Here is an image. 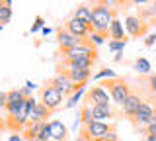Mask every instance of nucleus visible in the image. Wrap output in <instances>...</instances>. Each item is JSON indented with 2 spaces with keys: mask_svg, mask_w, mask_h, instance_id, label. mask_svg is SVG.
<instances>
[{
  "mask_svg": "<svg viewBox=\"0 0 156 141\" xmlns=\"http://www.w3.org/2000/svg\"><path fill=\"white\" fill-rule=\"evenodd\" d=\"M109 2H96L92 6V32L109 37V26L115 20V10Z\"/></svg>",
  "mask_w": 156,
  "mask_h": 141,
  "instance_id": "obj_1",
  "label": "nucleus"
},
{
  "mask_svg": "<svg viewBox=\"0 0 156 141\" xmlns=\"http://www.w3.org/2000/svg\"><path fill=\"white\" fill-rule=\"evenodd\" d=\"M104 88H109V96L115 104L123 106L125 100L131 96V86L125 79H111V80H104L101 82Z\"/></svg>",
  "mask_w": 156,
  "mask_h": 141,
  "instance_id": "obj_2",
  "label": "nucleus"
},
{
  "mask_svg": "<svg viewBox=\"0 0 156 141\" xmlns=\"http://www.w3.org/2000/svg\"><path fill=\"white\" fill-rule=\"evenodd\" d=\"M115 128L111 124H107V121H90L88 125H82V129H80V137H84V139H90V141H96V139H100V137H104V135L107 133H113Z\"/></svg>",
  "mask_w": 156,
  "mask_h": 141,
  "instance_id": "obj_3",
  "label": "nucleus"
},
{
  "mask_svg": "<svg viewBox=\"0 0 156 141\" xmlns=\"http://www.w3.org/2000/svg\"><path fill=\"white\" fill-rule=\"evenodd\" d=\"M154 110H156V106L152 104V100H144L143 106L139 108V112L131 118V121H133L136 128L146 129L150 125V121H152V118H154Z\"/></svg>",
  "mask_w": 156,
  "mask_h": 141,
  "instance_id": "obj_4",
  "label": "nucleus"
},
{
  "mask_svg": "<svg viewBox=\"0 0 156 141\" xmlns=\"http://www.w3.org/2000/svg\"><path fill=\"white\" fill-rule=\"evenodd\" d=\"M49 86H53V88H57L58 92H62L65 96H72L74 92L80 88L78 84H74V82L70 80V76L66 75V72H62V71H58V75H55L51 80H49Z\"/></svg>",
  "mask_w": 156,
  "mask_h": 141,
  "instance_id": "obj_5",
  "label": "nucleus"
},
{
  "mask_svg": "<svg viewBox=\"0 0 156 141\" xmlns=\"http://www.w3.org/2000/svg\"><path fill=\"white\" fill-rule=\"evenodd\" d=\"M62 98H65V94L58 92L57 88H53V86H49V84L45 88H41V104L45 106L49 112H55L57 108H61Z\"/></svg>",
  "mask_w": 156,
  "mask_h": 141,
  "instance_id": "obj_6",
  "label": "nucleus"
},
{
  "mask_svg": "<svg viewBox=\"0 0 156 141\" xmlns=\"http://www.w3.org/2000/svg\"><path fill=\"white\" fill-rule=\"evenodd\" d=\"M84 41L86 39H80V37L72 35V33L68 32V30H65V28H58V30H57V43H58V49H61V53L74 49V47L82 45Z\"/></svg>",
  "mask_w": 156,
  "mask_h": 141,
  "instance_id": "obj_7",
  "label": "nucleus"
},
{
  "mask_svg": "<svg viewBox=\"0 0 156 141\" xmlns=\"http://www.w3.org/2000/svg\"><path fill=\"white\" fill-rule=\"evenodd\" d=\"M125 32L129 33L131 37H143L146 30H148V22L140 20L139 16H133V14H129V16L125 18Z\"/></svg>",
  "mask_w": 156,
  "mask_h": 141,
  "instance_id": "obj_8",
  "label": "nucleus"
},
{
  "mask_svg": "<svg viewBox=\"0 0 156 141\" xmlns=\"http://www.w3.org/2000/svg\"><path fill=\"white\" fill-rule=\"evenodd\" d=\"M84 102L90 104V106H104V104H109V94H107V90L101 84H98V86H92V88L86 92Z\"/></svg>",
  "mask_w": 156,
  "mask_h": 141,
  "instance_id": "obj_9",
  "label": "nucleus"
},
{
  "mask_svg": "<svg viewBox=\"0 0 156 141\" xmlns=\"http://www.w3.org/2000/svg\"><path fill=\"white\" fill-rule=\"evenodd\" d=\"M65 30H68L72 35L80 37V39H88L90 33H92V26H88V24L76 20V18H70V20L65 24Z\"/></svg>",
  "mask_w": 156,
  "mask_h": 141,
  "instance_id": "obj_10",
  "label": "nucleus"
},
{
  "mask_svg": "<svg viewBox=\"0 0 156 141\" xmlns=\"http://www.w3.org/2000/svg\"><path fill=\"white\" fill-rule=\"evenodd\" d=\"M26 100V94H23L22 88H14L8 92V104H6V112L8 116H14L18 112V108L22 106V102Z\"/></svg>",
  "mask_w": 156,
  "mask_h": 141,
  "instance_id": "obj_11",
  "label": "nucleus"
},
{
  "mask_svg": "<svg viewBox=\"0 0 156 141\" xmlns=\"http://www.w3.org/2000/svg\"><path fill=\"white\" fill-rule=\"evenodd\" d=\"M143 98H140V94H136V92H131V96L125 100V104L121 106V110H123V114L127 118H133V116L139 112V108L143 106Z\"/></svg>",
  "mask_w": 156,
  "mask_h": 141,
  "instance_id": "obj_12",
  "label": "nucleus"
},
{
  "mask_svg": "<svg viewBox=\"0 0 156 141\" xmlns=\"http://www.w3.org/2000/svg\"><path fill=\"white\" fill-rule=\"evenodd\" d=\"M62 72H66V75L70 76V80L78 86L86 84L92 76V69H62Z\"/></svg>",
  "mask_w": 156,
  "mask_h": 141,
  "instance_id": "obj_13",
  "label": "nucleus"
},
{
  "mask_svg": "<svg viewBox=\"0 0 156 141\" xmlns=\"http://www.w3.org/2000/svg\"><path fill=\"white\" fill-rule=\"evenodd\" d=\"M92 116L96 121H107L109 118H115V110L111 104H104V106H92Z\"/></svg>",
  "mask_w": 156,
  "mask_h": 141,
  "instance_id": "obj_14",
  "label": "nucleus"
},
{
  "mask_svg": "<svg viewBox=\"0 0 156 141\" xmlns=\"http://www.w3.org/2000/svg\"><path fill=\"white\" fill-rule=\"evenodd\" d=\"M53 112H49L45 106L41 104V102H37L35 106H33V110L29 112V124H33V121H41V124H47V118H51Z\"/></svg>",
  "mask_w": 156,
  "mask_h": 141,
  "instance_id": "obj_15",
  "label": "nucleus"
},
{
  "mask_svg": "<svg viewBox=\"0 0 156 141\" xmlns=\"http://www.w3.org/2000/svg\"><path fill=\"white\" fill-rule=\"evenodd\" d=\"M72 18H76V20L92 26V6H88V4H78L74 8V12H72Z\"/></svg>",
  "mask_w": 156,
  "mask_h": 141,
  "instance_id": "obj_16",
  "label": "nucleus"
},
{
  "mask_svg": "<svg viewBox=\"0 0 156 141\" xmlns=\"http://www.w3.org/2000/svg\"><path fill=\"white\" fill-rule=\"evenodd\" d=\"M109 37L113 41H127V35H125V26H123V22L121 20H115L111 22V26H109Z\"/></svg>",
  "mask_w": 156,
  "mask_h": 141,
  "instance_id": "obj_17",
  "label": "nucleus"
},
{
  "mask_svg": "<svg viewBox=\"0 0 156 141\" xmlns=\"http://www.w3.org/2000/svg\"><path fill=\"white\" fill-rule=\"evenodd\" d=\"M51 135H53V139L55 141H66L68 139V129H66V125L62 124V121H51Z\"/></svg>",
  "mask_w": 156,
  "mask_h": 141,
  "instance_id": "obj_18",
  "label": "nucleus"
},
{
  "mask_svg": "<svg viewBox=\"0 0 156 141\" xmlns=\"http://www.w3.org/2000/svg\"><path fill=\"white\" fill-rule=\"evenodd\" d=\"M43 125H45V124H41V121L27 124L26 129H23V139H26V141H37L39 133H41V129H43Z\"/></svg>",
  "mask_w": 156,
  "mask_h": 141,
  "instance_id": "obj_19",
  "label": "nucleus"
},
{
  "mask_svg": "<svg viewBox=\"0 0 156 141\" xmlns=\"http://www.w3.org/2000/svg\"><path fill=\"white\" fill-rule=\"evenodd\" d=\"M94 63H96L94 59H76V61L62 63V69H92Z\"/></svg>",
  "mask_w": 156,
  "mask_h": 141,
  "instance_id": "obj_20",
  "label": "nucleus"
},
{
  "mask_svg": "<svg viewBox=\"0 0 156 141\" xmlns=\"http://www.w3.org/2000/svg\"><path fill=\"white\" fill-rule=\"evenodd\" d=\"M10 18H12V2H10V0L2 2V0H0V26L8 24Z\"/></svg>",
  "mask_w": 156,
  "mask_h": 141,
  "instance_id": "obj_21",
  "label": "nucleus"
},
{
  "mask_svg": "<svg viewBox=\"0 0 156 141\" xmlns=\"http://www.w3.org/2000/svg\"><path fill=\"white\" fill-rule=\"evenodd\" d=\"M90 121H94V116H92V106L84 102V104L80 106V124L82 125H88Z\"/></svg>",
  "mask_w": 156,
  "mask_h": 141,
  "instance_id": "obj_22",
  "label": "nucleus"
},
{
  "mask_svg": "<svg viewBox=\"0 0 156 141\" xmlns=\"http://www.w3.org/2000/svg\"><path fill=\"white\" fill-rule=\"evenodd\" d=\"M135 71L136 72H140V75H148L150 71H152V67H150V63L144 59V57H136L135 59Z\"/></svg>",
  "mask_w": 156,
  "mask_h": 141,
  "instance_id": "obj_23",
  "label": "nucleus"
},
{
  "mask_svg": "<svg viewBox=\"0 0 156 141\" xmlns=\"http://www.w3.org/2000/svg\"><path fill=\"white\" fill-rule=\"evenodd\" d=\"M111 79H119V76H117V72L111 71V69H101V71H98L96 75H94V80H100V82L111 80Z\"/></svg>",
  "mask_w": 156,
  "mask_h": 141,
  "instance_id": "obj_24",
  "label": "nucleus"
},
{
  "mask_svg": "<svg viewBox=\"0 0 156 141\" xmlns=\"http://www.w3.org/2000/svg\"><path fill=\"white\" fill-rule=\"evenodd\" d=\"M86 92V84H82L80 88H78L74 94L70 96V98H68V102H66V108H74V106L78 104V102H80V98H82V94H84Z\"/></svg>",
  "mask_w": 156,
  "mask_h": 141,
  "instance_id": "obj_25",
  "label": "nucleus"
},
{
  "mask_svg": "<svg viewBox=\"0 0 156 141\" xmlns=\"http://www.w3.org/2000/svg\"><path fill=\"white\" fill-rule=\"evenodd\" d=\"M49 139H53V135H51V124H47L43 125V129H41V133H39V137L37 141H49Z\"/></svg>",
  "mask_w": 156,
  "mask_h": 141,
  "instance_id": "obj_26",
  "label": "nucleus"
},
{
  "mask_svg": "<svg viewBox=\"0 0 156 141\" xmlns=\"http://www.w3.org/2000/svg\"><path fill=\"white\" fill-rule=\"evenodd\" d=\"M105 37H107V35H101V33H96V32H92L88 39H90V43L96 47V45H101V43L105 41Z\"/></svg>",
  "mask_w": 156,
  "mask_h": 141,
  "instance_id": "obj_27",
  "label": "nucleus"
},
{
  "mask_svg": "<svg viewBox=\"0 0 156 141\" xmlns=\"http://www.w3.org/2000/svg\"><path fill=\"white\" fill-rule=\"evenodd\" d=\"M125 45H127V41H113V39H111V41H109V51H113V53H123Z\"/></svg>",
  "mask_w": 156,
  "mask_h": 141,
  "instance_id": "obj_28",
  "label": "nucleus"
},
{
  "mask_svg": "<svg viewBox=\"0 0 156 141\" xmlns=\"http://www.w3.org/2000/svg\"><path fill=\"white\" fill-rule=\"evenodd\" d=\"M43 24H45V20H43L41 16H37L35 18V22H33V26H31V33H35V32H39V30H43Z\"/></svg>",
  "mask_w": 156,
  "mask_h": 141,
  "instance_id": "obj_29",
  "label": "nucleus"
},
{
  "mask_svg": "<svg viewBox=\"0 0 156 141\" xmlns=\"http://www.w3.org/2000/svg\"><path fill=\"white\" fill-rule=\"evenodd\" d=\"M96 141H119V135L115 133H107V135H104V137H100V139H96Z\"/></svg>",
  "mask_w": 156,
  "mask_h": 141,
  "instance_id": "obj_30",
  "label": "nucleus"
},
{
  "mask_svg": "<svg viewBox=\"0 0 156 141\" xmlns=\"http://www.w3.org/2000/svg\"><path fill=\"white\" fill-rule=\"evenodd\" d=\"M148 82H150V94L156 96V75H150Z\"/></svg>",
  "mask_w": 156,
  "mask_h": 141,
  "instance_id": "obj_31",
  "label": "nucleus"
},
{
  "mask_svg": "<svg viewBox=\"0 0 156 141\" xmlns=\"http://www.w3.org/2000/svg\"><path fill=\"white\" fill-rule=\"evenodd\" d=\"M6 104H8V92L0 90V108H6Z\"/></svg>",
  "mask_w": 156,
  "mask_h": 141,
  "instance_id": "obj_32",
  "label": "nucleus"
},
{
  "mask_svg": "<svg viewBox=\"0 0 156 141\" xmlns=\"http://www.w3.org/2000/svg\"><path fill=\"white\" fill-rule=\"evenodd\" d=\"M156 43V33H150V35H146V39H144V45L146 47H152Z\"/></svg>",
  "mask_w": 156,
  "mask_h": 141,
  "instance_id": "obj_33",
  "label": "nucleus"
},
{
  "mask_svg": "<svg viewBox=\"0 0 156 141\" xmlns=\"http://www.w3.org/2000/svg\"><path fill=\"white\" fill-rule=\"evenodd\" d=\"M144 133H146V135H156V124H150L148 128L144 129Z\"/></svg>",
  "mask_w": 156,
  "mask_h": 141,
  "instance_id": "obj_34",
  "label": "nucleus"
},
{
  "mask_svg": "<svg viewBox=\"0 0 156 141\" xmlns=\"http://www.w3.org/2000/svg\"><path fill=\"white\" fill-rule=\"evenodd\" d=\"M23 135H10V141H22Z\"/></svg>",
  "mask_w": 156,
  "mask_h": 141,
  "instance_id": "obj_35",
  "label": "nucleus"
},
{
  "mask_svg": "<svg viewBox=\"0 0 156 141\" xmlns=\"http://www.w3.org/2000/svg\"><path fill=\"white\" fill-rule=\"evenodd\" d=\"M144 141H156V135H144Z\"/></svg>",
  "mask_w": 156,
  "mask_h": 141,
  "instance_id": "obj_36",
  "label": "nucleus"
},
{
  "mask_svg": "<svg viewBox=\"0 0 156 141\" xmlns=\"http://www.w3.org/2000/svg\"><path fill=\"white\" fill-rule=\"evenodd\" d=\"M43 33H45V35H49V33H51V28H43V30H41Z\"/></svg>",
  "mask_w": 156,
  "mask_h": 141,
  "instance_id": "obj_37",
  "label": "nucleus"
},
{
  "mask_svg": "<svg viewBox=\"0 0 156 141\" xmlns=\"http://www.w3.org/2000/svg\"><path fill=\"white\" fill-rule=\"evenodd\" d=\"M76 141H90V139H84V137H80V135H78V139Z\"/></svg>",
  "mask_w": 156,
  "mask_h": 141,
  "instance_id": "obj_38",
  "label": "nucleus"
},
{
  "mask_svg": "<svg viewBox=\"0 0 156 141\" xmlns=\"http://www.w3.org/2000/svg\"><path fill=\"white\" fill-rule=\"evenodd\" d=\"M150 124H156V110H154V118H152V121Z\"/></svg>",
  "mask_w": 156,
  "mask_h": 141,
  "instance_id": "obj_39",
  "label": "nucleus"
}]
</instances>
